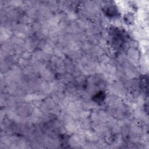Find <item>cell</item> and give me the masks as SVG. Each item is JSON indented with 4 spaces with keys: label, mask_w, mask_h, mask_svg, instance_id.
<instances>
[{
    "label": "cell",
    "mask_w": 149,
    "mask_h": 149,
    "mask_svg": "<svg viewBox=\"0 0 149 149\" xmlns=\"http://www.w3.org/2000/svg\"><path fill=\"white\" fill-rule=\"evenodd\" d=\"M105 13L111 17H114V16H117L118 14V11L116 10V8L115 6L111 5L108 6L105 8Z\"/></svg>",
    "instance_id": "cell-1"
},
{
    "label": "cell",
    "mask_w": 149,
    "mask_h": 149,
    "mask_svg": "<svg viewBox=\"0 0 149 149\" xmlns=\"http://www.w3.org/2000/svg\"><path fill=\"white\" fill-rule=\"evenodd\" d=\"M105 98V94L104 91H101L97 93L93 97V100L97 102H101Z\"/></svg>",
    "instance_id": "cell-2"
}]
</instances>
